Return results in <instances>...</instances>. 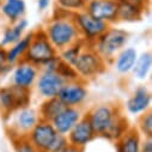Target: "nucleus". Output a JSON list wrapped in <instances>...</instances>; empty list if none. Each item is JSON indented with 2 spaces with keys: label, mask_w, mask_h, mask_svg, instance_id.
<instances>
[{
  "label": "nucleus",
  "mask_w": 152,
  "mask_h": 152,
  "mask_svg": "<svg viewBox=\"0 0 152 152\" xmlns=\"http://www.w3.org/2000/svg\"><path fill=\"white\" fill-rule=\"evenodd\" d=\"M58 132L49 121L40 120L28 134V139L37 151H48Z\"/></svg>",
  "instance_id": "11"
},
{
  "label": "nucleus",
  "mask_w": 152,
  "mask_h": 152,
  "mask_svg": "<svg viewBox=\"0 0 152 152\" xmlns=\"http://www.w3.org/2000/svg\"><path fill=\"white\" fill-rule=\"evenodd\" d=\"M3 1H4V0H0V3H3Z\"/></svg>",
  "instance_id": "38"
},
{
  "label": "nucleus",
  "mask_w": 152,
  "mask_h": 152,
  "mask_svg": "<svg viewBox=\"0 0 152 152\" xmlns=\"http://www.w3.org/2000/svg\"><path fill=\"white\" fill-rule=\"evenodd\" d=\"M88 1L89 0H56V6L59 10L73 15L79 11H84Z\"/></svg>",
  "instance_id": "27"
},
{
  "label": "nucleus",
  "mask_w": 152,
  "mask_h": 152,
  "mask_svg": "<svg viewBox=\"0 0 152 152\" xmlns=\"http://www.w3.org/2000/svg\"><path fill=\"white\" fill-rule=\"evenodd\" d=\"M138 132L144 138H152V113L150 110L140 115Z\"/></svg>",
  "instance_id": "28"
},
{
  "label": "nucleus",
  "mask_w": 152,
  "mask_h": 152,
  "mask_svg": "<svg viewBox=\"0 0 152 152\" xmlns=\"http://www.w3.org/2000/svg\"><path fill=\"white\" fill-rule=\"evenodd\" d=\"M11 71V85L25 90H31L35 86L40 74L39 67L25 60H22L16 64Z\"/></svg>",
  "instance_id": "9"
},
{
  "label": "nucleus",
  "mask_w": 152,
  "mask_h": 152,
  "mask_svg": "<svg viewBox=\"0 0 152 152\" xmlns=\"http://www.w3.org/2000/svg\"><path fill=\"white\" fill-rule=\"evenodd\" d=\"M119 3H127V4H131V5H135V6H139V7H142L146 10V6H147V0H118Z\"/></svg>",
  "instance_id": "34"
},
{
  "label": "nucleus",
  "mask_w": 152,
  "mask_h": 152,
  "mask_svg": "<svg viewBox=\"0 0 152 152\" xmlns=\"http://www.w3.org/2000/svg\"><path fill=\"white\" fill-rule=\"evenodd\" d=\"M83 116H84V113L82 111L80 108H78V107H65L59 113V115H56V118L52 121V125L54 126L58 134L67 135L71 132V129L74 127V125Z\"/></svg>",
  "instance_id": "15"
},
{
  "label": "nucleus",
  "mask_w": 152,
  "mask_h": 152,
  "mask_svg": "<svg viewBox=\"0 0 152 152\" xmlns=\"http://www.w3.org/2000/svg\"><path fill=\"white\" fill-rule=\"evenodd\" d=\"M28 26H29V22L25 18H22L12 24H9L3 32V39L1 42H0V46L7 48L13 43H16L17 41H19L25 35Z\"/></svg>",
  "instance_id": "18"
},
{
  "label": "nucleus",
  "mask_w": 152,
  "mask_h": 152,
  "mask_svg": "<svg viewBox=\"0 0 152 152\" xmlns=\"http://www.w3.org/2000/svg\"><path fill=\"white\" fill-rule=\"evenodd\" d=\"M0 12L10 24H12L24 18L26 4L24 0H4L3 3H0Z\"/></svg>",
  "instance_id": "19"
},
{
  "label": "nucleus",
  "mask_w": 152,
  "mask_h": 152,
  "mask_svg": "<svg viewBox=\"0 0 152 152\" xmlns=\"http://www.w3.org/2000/svg\"><path fill=\"white\" fill-rule=\"evenodd\" d=\"M118 0H89L85 11L89 12L92 17L108 23L118 22Z\"/></svg>",
  "instance_id": "13"
},
{
  "label": "nucleus",
  "mask_w": 152,
  "mask_h": 152,
  "mask_svg": "<svg viewBox=\"0 0 152 152\" xmlns=\"http://www.w3.org/2000/svg\"><path fill=\"white\" fill-rule=\"evenodd\" d=\"M140 133L138 129L129 128L118 141H115L116 152H139L140 151Z\"/></svg>",
  "instance_id": "21"
},
{
  "label": "nucleus",
  "mask_w": 152,
  "mask_h": 152,
  "mask_svg": "<svg viewBox=\"0 0 152 152\" xmlns=\"http://www.w3.org/2000/svg\"><path fill=\"white\" fill-rule=\"evenodd\" d=\"M66 105L58 98V97H53V98H48L45 99L42 102V104L39 108V114L41 120L45 121H49L52 122L56 115H59V113L65 108Z\"/></svg>",
  "instance_id": "22"
},
{
  "label": "nucleus",
  "mask_w": 152,
  "mask_h": 152,
  "mask_svg": "<svg viewBox=\"0 0 152 152\" xmlns=\"http://www.w3.org/2000/svg\"><path fill=\"white\" fill-rule=\"evenodd\" d=\"M151 67H152V54L151 52H144L140 55H138V59L135 61L132 72L137 79L145 80L148 77Z\"/></svg>",
  "instance_id": "24"
},
{
  "label": "nucleus",
  "mask_w": 152,
  "mask_h": 152,
  "mask_svg": "<svg viewBox=\"0 0 152 152\" xmlns=\"http://www.w3.org/2000/svg\"><path fill=\"white\" fill-rule=\"evenodd\" d=\"M13 66L9 65L6 61V48L0 46V77L9 74Z\"/></svg>",
  "instance_id": "32"
},
{
  "label": "nucleus",
  "mask_w": 152,
  "mask_h": 152,
  "mask_svg": "<svg viewBox=\"0 0 152 152\" xmlns=\"http://www.w3.org/2000/svg\"><path fill=\"white\" fill-rule=\"evenodd\" d=\"M72 66L77 72L79 79L86 83L88 80L94 79L101 73H103L107 64L97 54L92 46H86Z\"/></svg>",
  "instance_id": "4"
},
{
  "label": "nucleus",
  "mask_w": 152,
  "mask_h": 152,
  "mask_svg": "<svg viewBox=\"0 0 152 152\" xmlns=\"http://www.w3.org/2000/svg\"><path fill=\"white\" fill-rule=\"evenodd\" d=\"M65 79L56 72H47L40 71L39 78L36 80V89L41 97L45 99L58 97L61 88L65 84Z\"/></svg>",
  "instance_id": "12"
},
{
  "label": "nucleus",
  "mask_w": 152,
  "mask_h": 152,
  "mask_svg": "<svg viewBox=\"0 0 152 152\" xmlns=\"http://www.w3.org/2000/svg\"><path fill=\"white\" fill-rule=\"evenodd\" d=\"M119 3V1H118ZM145 9L131 5L127 3H119L118 9V20L121 22H137L140 20L144 16Z\"/></svg>",
  "instance_id": "23"
},
{
  "label": "nucleus",
  "mask_w": 152,
  "mask_h": 152,
  "mask_svg": "<svg viewBox=\"0 0 152 152\" xmlns=\"http://www.w3.org/2000/svg\"><path fill=\"white\" fill-rule=\"evenodd\" d=\"M32 35H34V31H31L29 34H25L19 41H17L12 46L7 47V49H6V61H7L9 65L15 66L19 61L24 60L25 53H26V50L30 46V42L32 40Z\"/></svg>",
  "instance_id": "20"
},
{
  "label": "nucleus",
  "mask_w": 152,
  "mask_h": 152,
  "mask_svg": "<svg viewBox=\"0 0 152 152\" xmlns=\"http://www.w3.org/2000/svg\"><path fill=\"white\" fill-rule=\"evenodd\" d=\"M61 152H84V148H80V147H75L73 145H68L64 151Z\"/></svg>",
  "instance_id": "36"
},
{
  "label": "nucleus",
  "mask_w": 152,
  "mask_h": 152,
  "mask_svg": "<svg viewBox=\"0 0 152 152\" xmlns=\"http://www.w3.org/2000/svg\"><path fill=\"white\" fill-rule=\"evenodd\" d=\"M68 140H67V135H62V134H58L56 138L54 139V141L52 142L48 152H61L64 151L67 146H68Z\"/></svg>",
  "instance_id": "31"
},
{
  "label": "nucleus",
  "mask_w": 152,
  "mask_h": 152,
  "mask_svg": "<svg viewBox=\"0 0 152 152\" xmlns=\"http://www.w3.org/2000/svg\"><path fill=\"white\" fill-rule=\"evenodd\" d=\"M129 125L127 119L125 118L124 114H120L119 118L115 120V122L113 124V126L109 128V131L103 135V138L111 140V141H118L124 134H126V132L129 129Z\"/></svg>",
  "instance_id": "25"
},
{
  "label": "nucleus",
  "mask_w": 152,
  "mask_h": 152,
  "mask_svg": "<svg viewBox=\"0 0 152 152\" xmlns=\"http://www.w3.org/2000/svg\"><path fill=\"white\" fill-rule=\"evenodd\" d=\"M37 152H48V151H37Z\"/></svg>",
  "instance_id": "37"
},
{
  "label": "nucleus",
  "mask_w": 152,
  "mask_h": 152,
  "mask_svg": "<svg viewBox=\"0 0 152 152\" xmlns=\"http://www.w3.org/2000/svg\"><path fill=\"white\" fill-rule=\"evenodd\" d=\"M95 138H96V133L85 115L74 125V127L67 134L68 144L80 148L88 146V144H90Z\"/></svg>",
  "instance_id": "14"
},
{
  "label": "nucleus",
  "mask_w": 152,
  "mask_h": 152,
  "mask_svg": "<svg viewBox=\"0 0 152 152\" xmlns=\"http://www.w3.org/2000/svg\"><path fill=\"white\" fill-rule=\"evenodd\" d=\"M120 114L122 113L118 105L103 103L91 108L85 114V116L90 121L96 137H103L119 118Z\"/></svg>",
  "instance_id": "6"
},
{
  "label": "nucleus",
  "mask_w": 152,
  "mask_h": 152,
  "mask_svg": "<svg viewBox=\"0 0 152 152\" xmlns=\"http://www.w3.org/2000/svg\"><path fill=\"white\" fill-rule=\"evenodd\" d=\"M47 39L59 53L66 47L80 41V35L72 13L56 10L53 18L43 29Z\"/></svg>",
  "instance_id": "1"
},
{
  "label": "nucleus",
  "mask_w": 152,
  "mask_h": 152,
  "mask_svg": "<svg viewBox=\"0 0 152 152\" xmlns=\"http://www.w3.org/2000/svg\"><path fill=\"white\" fill-rule=\"evenodd\" d=\"M89 97L86 83L78 79L73 82H66L61 88L58 98L66 107H78L80 108Z\"/></svg>",
  "instance_id": "10"
},
{
  "label": "nucleus",
  "mask_w": 152,
  "mask_h": 152,
  "mask_svg": "<svg viewBox=\"0 0 152 152\" xmlns=\"http://www.w3.org/2000/svg\"><path fill=\"white\" fill-rule=\"evenodd\" d=\"M138 52L133 47L122 48L116 56L114 58L113 64L115 67L116 72L120 74H128L133 71V67L135 65V61L138 59Z\"/></svg>",
  "instance_id": "17"
},
{
  "label": "nucleus",
  "mask_w": 152,
  "mask_h": 152,
  "mask_svg": "<svg viewBox=\"0 0 152 152\" xmlns=\"http://www.w3.org/2000/svg\"><path fill=\"white\" fill-rule=\"evenodd\" d=\"M86 46H89V45H86L83 40H80L78 42H75V43L66 47L65 49L60 50L59 52V56H60V59L64 62H66V64H68V65L72 66L74 64V61L77 60L78 56L80 55V53L85 49Z\"/></svg>",
  "instance_id": "26"
},
{
  "label": "nucleus",
  "mask_w": 152,
  "mask_h": 152,
  "mask_svg": "<svg viewBox=\"0 0 152 152\" xmlns=\"http://www.w3.org/2000/svg\"><path fill=\"white\" fill-rule=\"evenodd\" d=\"M15 152H37L35 146L30 142L28 137H19L11 139Z\"/></svg>",
  "instance_id": "29"
},
{
  "label": "nucleus",
  "mask_w": 152,
  "mask_h": 152,
  "mask_svg": "<svg viewBox=\"0 0 152 152\" xmlns=\"http://www.w3.org/2000/svg\"><path fill=\"white\" fill-rule=\"evenodd\" d=\"M50 5V0H37V7L40 11H46Z\"/></svg>",
  "instance_id": "35"
},
{
  "label": "nucleus",
  "mask_w": 152,
  "mask_h": 152,
  "mask_svg": "<svg viewBox=\"0 0 152 152\" xmlns=\"http://www.w3.org/2000/svg\"><path fill=\"white\" fill-rule=\"evenodd\" d=\"M56 73H59L61 75V77L65 79V82H73V80H78L79 79L78 74H77V72L74 71L73 66L64 62L62 60L59 64V67L56 69Z\"/></svg>",
  "instance_id": "30"
},
{
  "label": "nucleus",
  "mask_w": 152,
  "mask_h": 152,
  "mask_svg": "<svg viewBox=\"0 0 152 152\" xmlns=\"http://www.w3.org/2000/svg\"><path fill=\"white\" fill-rule=\"evenodd\" d=\"M73 19L78 28L80 40H83L89 46H92L98 37L110 26L108 23L92 17L85 10L73 13Z\"/></svg>",
  "instance_id": "8"
},
{
  "label": "nucleus",
  "mask_w": 152,
  "mask_h": 152,
  "mask_svg": "<svg viewBox=\"0 0 152 152\" xmlns=\"http://www.w3.org/2000/svg\"><path fill=\"white\" fill-rule=\"evenodd\" d=\"M56 55H58V52L47 39L43 29L34 31L32 40L25 53L24 60L40 68L47 61H49L52 58Z\"/></svg>",
  "instance_id": "5"
},
{
  "label": "nucleus",
  "mask_w": 152,
  "mask_h": 152,
  "mask_svg": "<svg viewBox=\"0 0 152 152\" xmlns=\"http://www.w3.org/2000/svg\"><path fill=\"white\" fill-rule=\"evenodd\" d=\"M31 90L17 88L15 85L0 86V113L3 118L23 107L30 105Z\"/></svg>",
  "instance_id": "7"
},
{
  "label": "nucleus",
  "mask_w": 152,
  "mask_h": 152,
  "mask_svg": "<svg viewBox=\"0 0 152 152\" xmlns=\"http://www.w3.org/2000/svg\"><path fill=\"white\" fill-rule=\"evenodd\" d=\"M6 124V131L11 139L19 137H28L35 125L41 120L39 110L26 105L16 111L11 113L9 116L4 118Z\"/></svg>",
  "instance_id": "3"
},
{
  "label": "nucleus",
  "mask_w": 152,
  "mask_h": 152,
  "mask_svg": "<svg viewBox=\"0 0 152 152\" xmlns=\"http://www.w3.org/2000/svg\"><path fill=\"white\" fill-rule=\"evenodd\" d=\"M0 17H1V12H0Z\"/></svg>",
  "instance_id": "39"
},
{
  "label": "nucleus",
  "mask_w": 152,
  "mask_h": 152,
  "mask_svg": "<svg viewBox=\"0 0 152 152\" xmlns=\"http://www.w3.org/2000/svg\"><path fill=\"white\" fill-rule=\"evenodd\" d=\"M139 152H152V138H144L140 141Z\"/></svg>",
  "instance_id": "33"
},
{
  "label": "nucleus",
  "mask_w": 152,
  "mask_h": 152,
  "mask_svg": "<svg viewBox=\"0 0 152 152\" xmlns=\"http://www.w3.org/2000/svg\"><path fill=\"white\" fill-rule=\"evenodd\" d=\"M128 37L129 35L127 31L109 26L92 45V48L104 60L105 64H110L116 54L122 48H125L126 43L128 42Z\"/></svg>",
  "instance_id": "2"
},
{
  "label": "nucleus",
  "mask_w": 152,
  "mask_h": 152,
  "mask_svg": "<svg viewBox=\"0 0 152 152\" xmlns=\"http://www.w3.org/2000/svg\"><path fill=\"white\" fill-rule=\"evenodd\" d=\"M150 107L151 92L144 85L138 86L126 103V109L131 115H141V114L150 110Z\"/></svg>",
  "instance_id": "16"
}]
</instances>
